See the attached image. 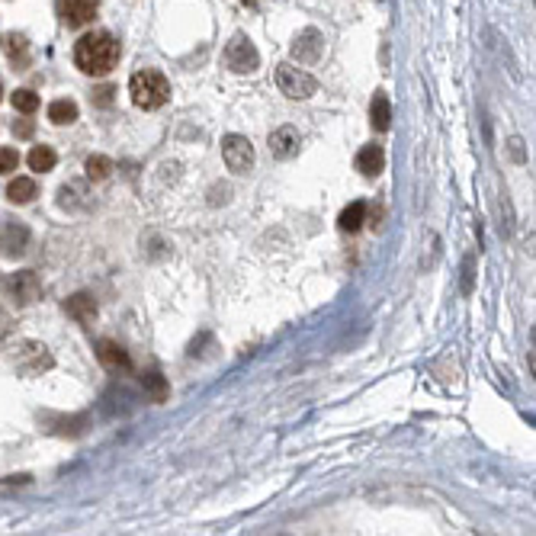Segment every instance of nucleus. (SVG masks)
<instances>
[{"instance_id":"obj_1","label":"nucleus","mask_w":536,"mask_h":536,"mask_svg":"<svg viewBox=\"0 0 536 536\" xmlns=\"http://www.w3.org/2000/svg\"><path fill=\"white\" fill-rule=\"evenodd\" d=\"M119 61V42L110 33H87L84 39H78L74 46V65L84 74H110Z\"/></svg>"},{"instance_id":"obj_2","label":"nucleus","mask_w":536,"mask_h":536,"mask_svg":"<svg viewBox=\"0 0 536 536\" xmlns=\"http://www.w3.org/2000/svg\"><path fill=\"white\" fill-rule=\"evenodd\" d=\"M129 93H132V103L138 110H158V106L168 103L170 97V84L161 71L155 68H145V71H135L129 81Z\"/></svg>"},{"instance_id":"obj_3","label":"nucleus","mask_w":536,"mask_h":536,"mask_svg":"<svg viewBox=\"0 0 536 536\" xmlns=\"http://www.w3.org/2000/svg\"><path fill=\"white\" fill-rule=\"evenodd\" d=\"M277 84L289 100H309L311 93L318 91V81L311 78L309 71L292 68V65H286V61H283V65H277Z\"/></svg>"},{"instance_id":"obj_4","label":"nucleus","mask_w":536,"mask_h":536,"mask_svg":"<svg viewBox=\"0 0 536 536\" xmlns=\"http://www.w3.org/2000/svg\"><path fill=\"white\" fill-rule=\"evenodd\" d=\"M4 292H7V299H14L16 305H33L36 299L42 296V283L33 270H20L4 279Z\"/></svg>"},{"instance_id":"obj_5","label":"nucleus","mask_w":536,"mask_h":536,"mask_svg":"<svg viewBox=\"0 0 536 536\" xmlns=\"http://www.w3.org/2000/svg\"><path fill=\"white\" fill-rule=\"evenodd\" d=\"M222 158H225L232 174H247L254 168V145L244 135H225L222 138Z\"/></svg>"},{"instance_id":"obj_6","label":"nucleus","mask_w":536,"mask_h":536,"mask_svg":"<svg viewBox=\"0 0 536 536\" xmlns=\"http://www.w3.org/2000/svg\"><path fill=\"white\" fill-rule=\"evenodd\" d=\"M225 65L232 68L234 74H251V71H257L260 55H257V48L251 46V39L234 36V39L228 42V48H225Z\"/></svg>"},{"instance_id":"obj_7","label":"nucleus","mask_w":536,"mask_h":536,"mask_svg":"<svg viewBox=\"0 0 536 536\" xmlns=\"http://www.w3.org/2000/svg\"><path fill=\"white\" fill-rule=\"evenodd\" d=\"M55 7H58V16L68 29H81L97 16L100 0H58Z\"/></svg>"},{"instance_id":"obj_8","label":"nucleus","mask_w":536,"mask_h":536,"mask_svg":"<svg viewBox=\"0 0 536 536\" xmlns=\"http://www.w3.org/2000/svg\"><path fill=\"white\" fill-rule=\"evenodd\" d=\"M26 244H29V232L26 225L14 219H0V254L4 257H20L26 254Z\"/></svg>"},{"instance_id":"obj_9","label":"nucleus","mask_w":536,"mask_h":536,"mask_svg":"<svg viewBox=\"0 0 536 536\" xmlns=\"http://www.w3.org/2000/svg\"><path fill=\"white\" fill-rule=\"evenodd\" d=\"M270 155L279 158V161H289V158L299 155V132L292 125H279L270 135Z\"/></svg>"},{"instance_id":"obj_10","label":"nucleus","mask_w":536,"mask_h":536,"mask_svg":"<svg viewBox=\"0 0 536 536\" xmlns=\"http://www.w3.org/2000/svg\"><path fill=\"white\" fill-rule=\"evenodd\" d=\"M97 356H100V363L110 369H132V356L125 354V347H119L116 341H100Z\"/></svg>"},{"instance_id":"obj_11","label":"nucleus","mask_w":536,"mask_h":536,"mask_svg":"<svg viewBox=\"0 0 536 536\" xmlns=\"http://www.w3.org/2000/svg\"><path fill=\"white\" fill-rule=\"evenodd\" d=\"M65 311L74 318V321L91 324L93 318H97V302H93V296H87V292H78V296H71L65 302Z\"/></svg>"},{"instance_id":"obj_12","label":"nucleus","mask_w":536,"mask_h":536,"mask_svg":"<svg viewBox=\"0 0 536 536\" xmlns=\"http://www.w3.org/2000/svg\"><path fill=\"white\" fill-rule=\"evenodd\" d=\"M382 168H386V151H382L379 145H366V148L356 155V170H360L363 177H376Z\"/></svg>"},{"instance_id":"obj_13","label":"nucleus","mask_w":536,"mask_h":536,"mask_svg":"<svg viewBox=\"0 0 536 536\" xmlns=\"http://www.w3.org/2000/svg\"><path fill=\"white\" fill-rule=\"evenodd\" d=\"M292 55H296L299 61H315L318 55H321V36H318L315 29H305L296 39V46H292Z\"/></svg>"},{"instance_id":"obj_14","label":"nucleus","mask_w":536,"mask_h":536,"mask_svg":"<svg viewBox=\"0 0 536 536\" xmlns=\"http://www.w3.org/2000/svg\"><path fill=\"white\" fill-rule=\"evenodd\" d=\"M4 52H7V58L14 61V65H20V68L29 65V42H26V36L7 33V36H4Z\"/></svg>"},{"instance_id":"obj_15","label":"nucleus","mask_w":536,"mask_h":536,"mask_svg":"<svg viewBox=\"0 0 536 536\" xmlns=\"http://www.w3.org/2000/svg\"><path fill=\"white\" fill-rule=\"evenodd\" d=\"M363 222H366V202L363 200H356V202H350L347 209L341 212V219H337V225H341V232H360L363 228Z\"/></svg>"},{"instance_id":"obj_16","label":"nucleus","mask_w":536,"mask_h":536,"mask_svg":"<svg viewBox=\"0 0 536 536\" xmlns=\"http://www.w3.org/2000/svg\"><path fill=\"white\" fill-rule=\"evenodd\" d=\"M369 116H373V129L376 132H386L392 125V110H388V97L382 91H376L373 106H369Z\"/></svg>"},{"instance_id":"obj_17","label":"nucleus","mask_w":536,"mask_h":536,"mask_svg":"<svg viewBox=\"0 0 536 536\" xmlns=\"http://www.w3.org/2000/svg\"><path fill=\"white\" fill-rule=\"evenodd\" d=\"M142 388H145V395H148L151 401H168V395H170L168 379H164L158 369H151V373L142 376Z\"/></svg>"},{"instance_id":"obj_18","label":"nucleus","mask_w":536,"mask_h":536,"mask_svg":"<svg viewBox=\"0 0 536 536\" xmlns=\"http://www.w3.org/2000/svg\"><path fill=\"white\" fill-rule=\"evenodd\" d=\"M36 196V180H29V177H16V180H10L7 187V200L16 202V206H23V202H33Z\"/></svg>"},{"instance_id":"obj_19","label":"nucleus","mask_w":536,"mask_h":536,"mask_svg":"<svg viewBox=\"0 0 536 536\" xmlns=\"http://www.w3.org/2000/svg\"><path fill=\"white\" fill-rule=\"evenodd\" d=\"M48 119H52L55 125H71L74 119H78V103H74V100H55V103L48 106Z\"/></svg>"},{"instance_id":"obj_20","label":"nucleus","mask_w":536,"mask_h":536,"mask_svg":"<svg viewBox=\"0 0 536 536\" xmlns=\"http://www.w3.org/2000/svg\"><path fill=\"white\" fill-rule=\"evenodd\" d=\"M55 161H58V155H55L48 145H36V148L29 151V168H33L36 174H46V170H52Z\"/></svg>"},{"instance_id":"obj_21","label":"nucleus","mask_w":536,"mask_h":536,"mask_svg":"<svg viewBox=\"0 0 536 536\" xmlns=\"http://www.w3.org/2000/svg\"><path fill=\"white\" fill-rule=\"evenodd\" d=\"M84 170H87V177H91L93 183H100V180H106V177L113 174V161H110V158H103V155H93V158H87Z\"/></svg>"},{"instance_id":"obj_22","label":"nucleus","mask_w":536,"mask_h":536,"mask_svg":"<svg viewBox=\"0 0 536 536\" xmlns=\"http://www.w3.org/2000/svg\"><path fill=\"white\" fill-rule=\"evenodd\" d=\"M10 100H14V110L26 113V116H33V113L39 110V93H33V91H16Z\"/></svg>"},{"instance_id":"obj_23","label":"nucleus","mask_w":536,"mask_h":536,"mask_svg":"<svg viewBox=\"0 0 536 536\" xmlns=\"http://www.w3.org/2000/svg\"><path fill=\"white\" fill-rule=\"evenodd\" d=\"M20 168V155L16 148H0V174H14Z\"/></svg>"},{"instance_id":"obj_24","label":"nucleus","mask_w":536,"mask_h":536,"mask_svg":"<svg viewBox=\"0 0 536 536\" xmlns=\"http://www.w3.org/2000/svg\"><path fill=\"white\" fill-rule=\"evenodd\" d=\"M113 87H100V91H93V103L97 106H113Z\"/></svg>"},{"instance_id":"obj_25","label":"nucleus","mask_w":536,"mask_h":536,"mask_svg":"<svg viewBox=\"0 0 536 536\" xmlns=\"http://www.w3.org/2000/svg\"><path fill=\"white\" fill-rule=\"evenodd\" d=\"M33 129H36L33 119H20V123H14V135L16 138H29V135H33Z\"/></svg>"},{"instance_id":"obj_26","label":"nucleus","mask_w":536,"mask_h":536,"mask_svg":"<svg viewBox=\"0 0 536 536\" xmlns=\"http://www.w3.org/2000/svg\"><path fill=\"white\" fill-rule=\"evenodd\" d=\"M10 324H14V321H10V315H7L4 309H0V337H7V334H10Z\"/></svg>"},{"instance_id":"obj_27","label":"nucleus","mask_w":536,"mask_h":536,"mask_svg":"<svg viewBox=\"0 0 536 536\" xmlns=\"http://www.w3.org/2000/svg\"><path fill=\"white\" fill-rule=\"evenodd\" d=\"M241 4H247V7H257L260 0H241Z\"/></svg>"},{"instance_id":"obj_28","label":"nucleus","mask_w":536,"mask_h":536,"mask_svg":"<svg viewBox=\"0 0 536 536\" xmlns=\"http://www.w3.org/2000/svg\"><path fill=\"white\" fill-rule=\"evenodd\" d=\"M0 93H4V91H0Z\"/></svg>"}]
</instances>
